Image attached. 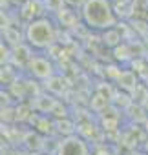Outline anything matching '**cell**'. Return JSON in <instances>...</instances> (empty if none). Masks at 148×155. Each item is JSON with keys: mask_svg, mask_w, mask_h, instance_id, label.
<instances>
[{"mask_svg": "<svg viewBox=\"0 0 148 155\" xmlns=\"http://www.w3.org/2000/svg\"><path fill=\"white\" fill-rule=\"evenodd\" d=\"M29 69H31V75H35L37 79H49L53 75V66L48 58H42V57H33L29 60Z\"/></svg>", "mask_w": 148, "mask_h": 155, "instance_id": "277c9868", "label": "cell"}, {"mask_svg": "<svg viewBox=\"0 0 148 155\" xmlns=\"http://www.w3.org/2000/svg\"><path fill=\"white\" fill-rule=\"evenodd\" d=\"M8 55H9V51H8V48L0 42V62H4L6 58H8Z\"/></svg>", "mask_w": 148, "mask_h": 155, "instance_id": "5b68a950", "label": "cell"}, {"mask_svg": "<svg viewBox=\"0 0 148 155\" xmlns=\"http://www.w3.org/2000/svg\"><path fill=\"white\" fill-rule=\"evenodd\" d=\"M68 4H71V6H84L86 0H68Z\"/></svg>", "mask_w": 148, "mask_h": 155, "instance_id": "8992f818", "label": "cell"}, {"mask_svg": "<svg viewBox=\"0 0 148 155\" xmlns=\"http://www.w3.org/2000/svg\"><path fill=\"white\" fill-rule=\"evenodd\" d=\"M81 15L84 24L93 29H112L117 20L110 0H86Z\"/></svg>", "mask_w": 148, "mask_h": 155, "instance_id": "6da1fadb", "label": "cell"}, {"mask_svg": "<svg viewBox=\"0 0 148 155\" xmlns=\"http://www.w3.org/2000/svg\"><path fill=\"white\" fill-rule=\"evenodd\" d=\"M57 155H90V150H88V144L82 139L71 135L60 144Z\"/></svg>", "mask_w": 148, "mask_h": 155, "instance_id": "3957f363", "label": "cell"}, {"mask_svg": "<svg viewBox=\"0 0 148 155\" xmlns=\"http://www.w3.org/2000/svg\"><path fill=\"white\" fill-rule=\"evenodd\" d=\"M55 38H57V28H55L53 20H49L46 17L33 18L26 28V40L31 48L44 49V48L51 46L55 42Z\"/></svg>", "mask_w": 148, "mask_h": 155, "instance_id": "7a4b0ae2", "label": "cell"}]
</instances>
